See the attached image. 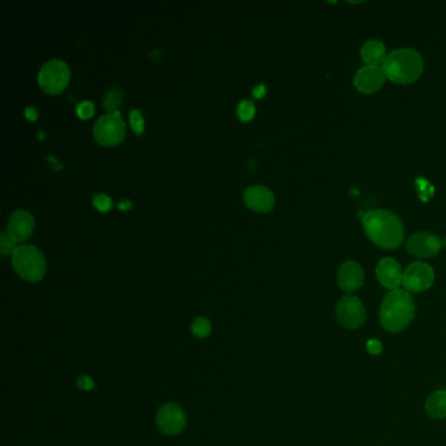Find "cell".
Returning <instances> with one entry per match:
<instances>
[{"label": "cell", "mask_w": 446, "mask_h": 446, "mask_svg": "<svg viewBox=\"0 0 446 446\" xmlns=\"http://www.w3.org/2000/svg\"><path fill=\"white\" fill-rule=\"evenodd\" d=\"M360 216L363 218L365 233L373 244L385 250L401 246L404 227L397 215L388 210H374L360 213Z\"/></svg>", "instance_id": "obj_1"}, {"label": "cell", "mask_w": 446, "mask_h": 446, "mask_svg": "<svg viewBox=\"0 0 446 446\" xmlns=\"http://www.w3.org/2000/svg\"><path fill=\"white\" fill-rule=\"evenodd\" d=\"M415 301L406 290L390 291L380 308V322L388 333H401L410 326L415 317Z\"/></svg>", "instance_id": "obj_2"}, {"label": "cell", "mask_w": 446, "mask_h": 446, "mask_svg": "<svg viewBox=\"0 0 446 446\" xmlns=\"http://www.w3.org/2000/svg\"><path fill=\"white\" fill-rule=\"evenodd\" d=\"M385 76L397 84H410L419 79L424 70L421 55L414 49H398L388 55L383 64Z\"/></svg>", "instance_id": "obj_3"}, {"label": "cell", "mask_w": 446, "mask_h": 446, "mask_svg": "<svg viewBox=\"0 0 446 446\" xmlns=\"http://www.w3.org/2000/svg\"><path fill=\"white\" fill-rule=\"evenodd\" d=\"M12 266L18 276L27 282H38L45 276V256L36 246H18L12 253Z\"/></svg>", "instance_id": "obj_4"}, {"label": "cell", "mask_w": 446, "mask_h": 446, "mask_svg": "<svg viewBox=\"0 0 446 446\" xmlns=\"http://www.w3.org/2000/svg\"><path fill=\"white\" fill-rule=\"evenodd\" d=\"M93 135L101 146H117L126 135V125L119 111L101 116L93 126Z\"/></svg>", "instance_id": "obj_5"}, {"label": "cell", "mask_w": 446, "mask_h": 446, "mask_svg": "<svg viewBox=\"0 0 446 446\" xmlns=\"http://www.w3.org/2000/svg\"><path fill=\"white\" fill-rule=\"evenodd\" d=\"M70 80V68L61 59H50L41 67L38 73L39 87L49 94L63 91Z\"/></svg>", "instance_id": "obj_6"}, {"label": "cell", "mask_w": 446, "mask_h": 446, "mask_svg": "<svg viewBox=\"0 0 446 446\" xmlns=\"http://www.w3.org/2000/svg\"><path fill=\"white\" fill-rule=\"evenodd\" d=\"M187 424V415L177 403H164L156 412V426L165 436L181 435Z\"/></svg>", "instance_id": "obj_7"}, {"label": "cell", "mask_w": 446, "mask_h": 446, "mask_svg": "<svg viewBox=\"0 0 446 446\" xmlns=\"http://www.w3.org/2000/svg\"><path fill=\"white\" fill-rule=\"evenodd\" d=\"M337 322L348 330H356L364 325L366 318L364 304L356 296H345L337 302Z\"/></svg>", "instance_id": "obj_8"}, {"label": "cell", "mask_w": 446, "mask_h": 446, "mask_svg": "<svg viewBox=\"0 0 446 446\" xmlns=\"http://www.w3.org/2000/svg\"><path fill=\"white\" fill-rule=\"evenodd\" d=\"M435 282V271L428 264L414 262L403 273V287L407 292L427 291Z\"/></svg>", "instance_id": "obj_9"}, {"label": "cell", "mask_w": 446, "mask_h": 446, "mask_svg": "<svg viewBox=\"0 0 446 446\" xmlns=\"http://www.w3.org/2000/svg\"><path fill=\"white\" fill-rule=\"evenodd\" d=\"M441 241L438 236L429 232H418L407 241V253L416 258H433L441 250Z\"/></svg>", "instance_id": "obj_10"}, {"label": "cell", "mask_w": 446, "mask_h": 446, "mask_svg": "<svg viewBox=\"0 0 446 446\" xmlns=\"http://www.w3.org/2000/svg\"><path fill=\"white\" fill-rule=\"evenodd\" d=\"M385 79L386 76L383 73V67L365 66L356 73L354 84L357 91L364 94H372L383 88Z\"/></svg>", "instance_id": "obj_11"}, {"label": "cell", "mask_w": 446, "mask_h": 446, "mask_svg": "<svg viewBox=\"0 0 446 446\" xmlns=\"http://www.w3.org/2000/svg\"><path fill=\"white\" fill-rule=\"evenodd\" d=\"M337 285L346 293H354L364 283V270L355 261H347L337 270Z\"/></svg>", "instance_id": "obj_12"}, {"label": "cell", "mask_w": 446, "mask_h": 446, "mask_svg": "<svg viewBox=\"0 0 446 446\" xmlns=\"http://www.w3.org/2000/svg\"><path fill=\"white\" fill-rule=\"evenodd\" d=\"M35 228V219L32 213L25 210H16L9 216L7 233L15 242L27 240Z\"/></svg>", "instance_id": "obj_13"}, {"label": "cell", "mask_w": 446, "mask_h": 446, "mask_svg": "<svg viewBox=\"0 0 446 446\" xmlns=\"http://www.w3.org/2000/svg\"><path fill=\"white\" fill-rule=\"evenodd\" d=\"M376 275L378 282L390 291L399 290V285L403 283L401 264L392 258L381 259L376 267Z\"/></svg>", "instance_id": "obj_14"}, {"label": "cell", "mask_w": 446, "mask_h": 446, "mask_svg": "<svg viewBox=\"0 0 446 446\" xmlns=\"http://www.w3.org/2000/svg\"><path fill=\"white\" fill-rule=\"evenodd\" d=\"M242 197L246 206L256 212H268L273 210L275 204L273 192L262 185H254L247 187Z\"/></svg>", "instance_id": "obj_15"}, {"label": "cell", "mask_w": 446, "mask_h": 446, "mask_svg": "<svg viewBox=\"0 0 446 446\" xmlns=\"http://www.w3.org/2000/svg\"><path fill=\"white\" fill-rule=\"evenodd\" d=\"M386 58V47L378 39L366 41L361 47V59L366 66L380 67V64L385 63Z\"/></svg>", "instance_id": "obj_16"}, {"label": "cell", "mask_w": 446, "mask_h": 446, "mask_svg": "<svg viewBox=\"0 0 446 446\" xmlns=\"http://www.w3.org/2000/svg\"><path fill=\"white\" fill-rule=\"evenodd\" d=\"M426 412L429 418L442 420L446 418V390L432 392L426 402Z\"/></svg>", "instance_id": "obj_17"}, {"label": "cell", "mask_w": 446, "mask_h": 446, "mask_svg": "<svg viewBox=\"0 0 446 446\" xmlns=\"http://www.w3.org/2000/svg\"><path fill=\"white\" fill-rule=\"evenodd\" d=\"M122 102H123V92L119 88H111L104 94V99H102L104 108L109 113H116V110L122 105Z\"/></svg>", "instance_id": "obj_18"}, {"label": "cell", "mask_w": 446, "mask_h": 446, "mask_svg": "<svg viewBox=\"0 0 446 446\" xmlns=\"http://www.w3.org/2000/svg\"><path fill=\"white\" fill-rule=\"evenodd\" d=\"M192 334L198 339H206L212 333V323L207 317H197L192 322Z\"/></svg>", "instance_id": "obj_19"}, {"label": "cell", "mask_w": 446, "mask_h": 446, "mask_svg": "<svg viewBox=\"0 0 446 446\" xmlns=\"http://www.w3.org/2000/svg\"><path fill=\"white\" fill-rule=\"evenodd\" d=\"M237 114H238V118L242 119V120H250L254 117V104L249 100L240 101L238 108H237Z\"/></svg>", "instance_id": "obj_20"}, {"label": "cell", "mask_w": 446, "mask_h": 446, "mask_svg": "<svg viewBox=\"0 0 446 446\" xmlns=\"http://www.w3.org/2000/svg\"><path fill=\"white\" fill-rule=\"evenodd\" d=\"M15 244L16 242L11 238L8 233L3 232L0 235V252H1V255L6 256V255L12 254L15 252V249L18 247V246H15Z\"/></svg>", "instance_id": "obj_21"}, {"label": "cell", "mask_w": 446, "mask_h": 446, "mask_svg": "<svg viewBox=\"0 0 446 446\" xmlns=\"http://www.w3.org/2000/svg\"><path fill=\"white\" fill-rule=\"evenodd\" d=\"M130 123L137 134H142L144 128V119L139 109H132L130 113Z\"/></svg>", "instance_id": "obj_22"}, {"label": "cell", "mask_w": 446, "mask_h": 446, "mask_svg": "<svg viewBox=\"0 0 446 446\" xmlns=\"http://www.w3.org/2000/svg\"><path fill=\"white\" fill-rule=\"evenodd\" d=\"M94 113V105L91 101H82L76 106V114L82 119L91 118Z\"/></svg>", "instance_id": "obj_23"}, {"label": "cell", "mask_w": 446, "mask_h": 446, "mask_svg": "<svg viewBox=\"0 0 446 446\" xmlns=\"http://www.w3.org/2000/svg\"><path fill=\"white\" fill-rule=\"evenodd\" d=\"M93 204L97 210L100 211H109L113 206L111 199H110L109 195L106 194H97L93 197Z\"/></svg>", "instance_id": "obj_24"}, {"label": "cell", "mask_w": 446, "mask_h": 446, "mask_svg": "<svg viewBox=\"0 0 446 446\" xmlns=\"http://www.w3.org/2000/svg\"><path fill=\"white\" fill-rule=\"evenodd\" d=\"M76 386H78L80 390H84V392H91L93 389H96L94 380L92 378L91 376H88V374H82V376L76 380Z\"/></svg>", "instance_id": "obj_25"}, {"label": "cell", "mask_w": 446, "mask_h": 446, "mask_svg": "<svg viewBox=\"0 0 446 446\" xmlns=\"http://www.w3.org/2000/svg\"><path fill=\"white\" fill-rule=\"evenodd\" d=\"M383 343H381L378 339H369V340H368V343H366V351H368L371 355H380V354L383 352Z\"/></svg>", "instance_id": "obj_26"}, {"label": "cell", "mask_w": 446, "mask_h": 446, "mask_svg": "<svg viewBox=\"0 0 446 446\" xmlns=\"http://www.w3.org/2000/svg\"><path fill=\"white\" fill-rule=\"evenodd\" d=\"M25 116H27V118L29 120H36L37 117H38V113H37V110L33 106H27V109H25Z\"/></svg>", "instance_id": "obj_27"}, {"label": "cell", "mask_w": 446, "mask_h": 446, "mask_svg": "<svg viewBox=\"0 0 446 446\" xmlns=\"http://www.w3.org/2000/svg\"><path fill=\"white\" fill-rule=\"evenodd\" d=\"M264 93H266V87L264 84H258L255 88H253V94L255 97H261V96H264Z\"/></svg>", "instance_id": "obj_28"}, {"label": "cell", "mask_w": 446, "mask_h": 446, "mask_svg": "<svg viewBox=\"0 0 446 446\" xmlns=\"http://www.w3.org/2000/svg\"><path fill=\"white\" fill-rule=\"evenodd\" d=\"M118 207L120 210H130V207H131V202L130 201H122L119 202Z\"/></svg>", "instance_id": "obj_29"}, {"label": "cell", "mask_w": 446, "mask_h": 446, "mask_svg": "<svg viewBox=\"0 0 446 446\" xmlns=\"http://www.w3.org/2000/svg\"><path fill=\"white\" fill-rule=\"evenodd\" d=\"M444 245H445V247H446V238H445V241H444Z\"/></svg>", "instance_id": "obj_30"}]
</instances>
